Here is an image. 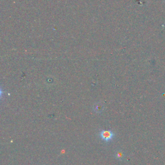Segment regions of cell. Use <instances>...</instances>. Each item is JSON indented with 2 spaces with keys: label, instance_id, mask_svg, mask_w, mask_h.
<instances>
[{
  "label": "cell",
  "instance_id": "1",
  "mask_svg": "<svg viewBox=\"0 0 165 165\" xmlns=\"http://www.w3.org/2000/svg\"><path fill=\"white\" fill-rule=\"evenodd\" d=\"M99 136L100 138L106 143H108L113 140L115 137V133L112 130H104L99 132Z\"/></svg>",
  "mask_w": 165,
  "mask_h": 165
},
{
  "label": "cell",
  "instance_id": "2",
  "mask_svg": "<svg viewBox=\"0 0 165 165\" xmlns=\"http://www.w3.org/2000/svg\"><path fill=\"white\" fill-rule=\"evenodd\" d=\"M115 157L117 159L121 161L123 159L124 157H125V155H124L123 151L118 150V151H117L116 153L115 154Z\"/></svg>",
  "mask_w": 165,
  "mask_h": 165
}]
</instances>
